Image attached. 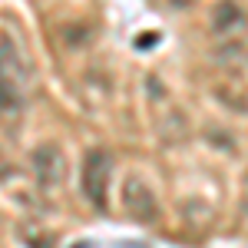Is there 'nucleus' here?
Returning a JSON list of instances; mask_svg holds the SVG:
<instances>
[{
	"label": "nucleus",
	"mask_w": 248,
	"mask_h": 248,
	"mask_svg": "<svg viewBox=\"0 0 248 248\" xmlns=\"http://www.w3.org/2000/svg\"><path fill=\"white\" fill-rule=\"evenodd\" d=\"M27 90H30V70L20 43L10 33H0V123L17 126L27 109Z\"/></svg>",
	"instance_id": "nucleus-1"
},
{
	"label": "nucleus",
	"mask_w": 248,
	"mask_h": 248,
	"mask_svg": "<svg viewBox=\"0 0 248 248\" xmlns=\"http://www.w3.org/2000/svg\"><path fill=\"white\" fill-rule=\"evenodd\" d=\"M109 179H113V159L106 149H90L83 155V172H79V186L86 202L96 212H106L109 205Z\"/></svg>",
	"instance_id": "nucleus-2"
},
{
	"label": "nucleus",
	"mask_w": 248,
	"mask_h": 248,
	"mask_svg": "<svg viewBox=\"0 0 248 248\" xmlns=\"http://www.w3.org/2000/svg\"><path fill=\"white\" fill-rule=\"evenodd\" d=\"M30 169L43 192H57L66 182V155L57 142H40L30 155Z\"/></svg>",
	"instance_id": "nucleus-3"
},
{
	"label": "nucleus",
	"mask_w": 248,
	"mask_h": 248,
	"mask_svg": "<svg viewBox=\"0 0 248 248\" xmlns=\"http://www.w3.org/2000/svg\"><path fill=\"white\" fill-rule=\"evenodd\" d=\"M123 212L139 225H153L159 218V199L142 175H129L123 182Z\"/></svg>",
	"instance_id": "nucleus-4"
}]
</instances>
